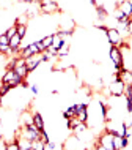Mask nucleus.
Here are the masks:
<instances>
[{
  "instance_id": "obj_1",
  "label": "nucleus",
  "mask_w": 132,
  "mask_h": 150,
  "mask_svg": "<svg viewBox=\"0 0 132 150\" xmlns=\"http://www.w3.org/2000/svg\"><path fill=\"white\" fill-rule=\"evenodd\" d=\"M2 84H6V86H10L11 88H16L19 86H27L25 79H22L21 76L16 73L13 68H6L5 71H3V76H2Z\"/></svg>"
},
{
  "instance_id": "obj_2",
  "label": "nucleus",
  "mask_w": 132,
  "mask_h": 150,
  "mask_svg": "<svg viewBox=\"0 0 132 150\" xmlns=\"http://www.w3.org/2000/svg\"><path fill=\"white\" fill-rule=\"evenodd\" d=\"M94 149H98V150H113V133L104 129L98 137V144L94 145Z\"/></svg>"
},
{
  "instance_id": "obj_3",
  "label": "nucleus",
  "mask_w": 132,
  "mask_h": 150,
  "mask_svg": "<svg viewBox=\"0 0 132 150\" xmlns=\"http://www.w3.org/2000/svg\"><path fill=\"white\" fill-rule=\"evenodd\" d=\"M109 57H110L115 68L124 67V57H123V52L118 46H112V44H109Z\"/></svg>"
},
{
  "instance_id": "obj_4",
  "label": "nucleus",
  "mask_w": 132,
  "mask_h": 150,
  "mask_svg": "<svg viewBox=\"0 0 132 150\" xmlns=\"http://www.w3.org/2000/svg\"><path fill=\"white\" fill-rule=\"evenodd\" d=\"M38 6H39V11L43 14H54V13H58L60 11L57 0H41L38 3Z\"/></svg>"
},
{
  "instance_id": "obj_5",
  "label": "nucleus",
  "mask_w": 132,
  "mask_h": 150,
  "mask_svg": "<svg viewBox=\"0 0 132 150\" xmlns=\"http://www.w3.org/2000/svg\"><path fill=\"white\" fill-rule=\"evenodd\" d=\"M105 36H107L109 44H112V46H119V44L124 41V40H123L121 32H119L118 29H115V27H107Z\"/></svg>"
},
{
  "instance_id": "obj_6",
  "label": "nucleus",
  "mask_w": 132,
  "mask_h": 150,
  "mask_svg": "<svg viewBox=\"0 0 132 150\" xmlns=\"http://www.w3.org/2000/svg\"><path fill=\"white\" fill-rule=\"evenodd\" d=\"M124 90H126V84L121 79H113L109 84V90L107 92L112 96H123L124 95Z\"/></svg>"
},
{
  "instance_id": "obj_7",
  "label": "nucleus",
  "mask_w": 132,
  "mask_h": 150,
  "mask_svg": "<svg viewBox=\"0 0 132 150\" xmlns=\"http://www.w3.org/2000/svg\"><path fill=\"white\" fill-rule=\"evenodd\" d=\"M41 63H44V52H39V54H35V55H31V57L25 59V65H27V68H29L30 73L36 70Z\"/></svg>"
},
{
  "instance_id": "obj_8",
  "label": "nucleus",
  "mask_w": 132,
  "mask_h": 150,
  "mask_svg": "<svg viewBox=\"0 0 132 150\" xmlns=\"http://www.w3.org/2000/svg\"><path fill=\"white\" fill-rule=\"evenodd\" d=\"M39 52H41V51H39L36 41H35V43L27 44V46H22V49H21V52H19V55H21L22 59H29V57H31V55H35V54H39Z\"/></svg>"
},
{
  "instance_id": "obj_9",
  "label": "nucleus",
  "mask_w": 132,
  "mask_h": 150,
  "mask_svg": "<svg viewBox=\"0 0 132 150\" xmlns=\"http://www.w3.org/2000/svg\"><path fill=\"white\" fill-rule=\"evenodd\" d=\"M75 117L80 122L88 123V104L87 103H77L75 104Z\"/></svg>"
},
{
  "instance_id": "obj_10",
  "label": "nucleus",
  "mask_w": 132,
  "mask_h": 150,
  "mask_svg": "<svg viewBox=\"0 0 132 150\" xmlns=\"http://www.w3.org/2000/svg\"><path fill=\"white\" fill-rule=\"evenodd\" d=\"M85 147H87V145L80 144V137L75 136V134H73L71 137H68L66 142L63 144V149H85Z\"/></svg>"
},
{
  "instance_id": "obj_11",
  "label": "nucleus",
  "mask_w": 132,
  "mask_h": 150,
  "mask_svg": "<svg viewBox=\"0 0 132 150\" xmlns=\"http://www.w3.org/2000/svg\"><path fill=\"white\" fill-rule=\"evenodd\" d=\"M129 145V137L127 136H119L113 134V150H123Z\"/></svg>"
},
{
  "instance_id": "obj_12",
  "label": "nucleus",
  "mask_w": 132,
  "mask_h": 150,
  "mask_svg": "<svg viewBox=\"0 0 132 150\" xmlns=\"http://www.w3.org/2000/svg\"><path fill=\"white\" fill-rule=\"evenodd\" d=\"M115 79H121L126 86H132V71L127 68H123L118 74H115Z\"/></svg>"
},
{
  "instance_id": "obj_13",
  "label": "nucleus",
  "mask_w": 132,
  "mask_h": 150,
  "mask_svg": "<svg viewBox=\"0 0 132 150\" xmlns=\"http://www.w3.org/2000/svg\"><path fill=\"white\" fill-rule=\"evenodd\" d=\"M14 137L19 144V150H31V141L25 139V137H21V136H14Z\"/></svg>"
},
{
  "instance_id": "obj_14",
  "label": "nucleus",
  "mask_w": 132,
  "mask_h": 150,
  "mask_svg": "<svg viewBox=\"0 0 132 150\" xmlns=\"http://www.w3.org/2000/svg\"><path fill=\"white\" fill-rule=\"evenodd\" d=\"M33 123H35V127H36L39 131H41V129H46V127H44V119H43V115L39 114V112H36V111L33 112Z\"/></svg>"
},
{
  "instance_id": "obj_15",
  "label": "nucleus",
  "mask_w": 132,
  "mask_h": 150,
  "mask_svg": "<svg viewBox=\"0 0 132 150\" xmlns=\"http://www.w3.org/2000/svg\"><path fill=\"white\" fill-rule=\"evenodd\" d=\"M117 6H118L119 10H121L123 13L127 16V18H131V16H132V5H129V3L126 2V0H123V2H121V3H118Z\"/></svg>"
},
{
  "instance_id": "obj_16",
  "label": "nucleus",
  "mask_w": 132,
  "mask_h": 150,
  "mask_svg": "<svg viewBox=\"0 0 132 150\" xmlns=\"http://www.w3.org/2000/svg\"><path fill=\"white\" fill-rule=\"evenodd\" d=\"M29 123H33V112L24 111L21 115V125H29Z\"/></svg>"
},
{
  "instance_id": "obj_17",
  "label": "nucleus",
  "mask_w": 132,
  "mask_h": 150,
  "mask_svg": "<svg viewBox=\"0 0 132 150\" xmlns=\"http://www.w3.org/2000/svg\"><path fill=\"white\" fill-rule=\"evenodd\" d=\"M63 44H65V40L61 38V35H60L58 32H55V33H54V40H52V46L57 47V49H60Z\"/></svg>"
},
{
  "instance_id": "obj_18",
  "label": "nucleus",
  "mask_w": 132,
  "mask_h": 150,
  "mask_svg": "<svg viewBox=\"0 0 132 150\" xmlns=\"http://www.w3.org/2000/svg\"><path fill=\"white\" fill-rule=\"evenodd\" d=\"M68 55H69V46H68V41H65V44L58 49L57 57L58 59H65V57H68Z\"/></svg>"
},
{
  "instance_id": "obj_19",
  "label": "nucleus",
  "mask_w": 132,
  "mask_h": 150,
  "mask_svg": "<svg viewBox=\"0 0 132 150\" xmlns=\"http://www.w3.org/2000/svg\"><path fill=\"white\" fill-rule=\"evenodd\" d=\"M63 117H65V120L75 117V104H73V106H69L68 109H65V112H63Z\"/></svg>"
},
{
  "instance_id": "obj_20",
  "label": "nucleus",
  "mask_w": 132,
  "mask_h": 150,
  "mask_svg": "<svg viewBox=\"0 0 132 150\" xmlns=\"http://www.w3.org/2000/svg\"><path fill=\"white\" fill-rule=\"evenodd\" d=\"M79 122H80V120H79L77 117H73V119H68V120H66V127H68V129H69V131H74V128L79 125Z\"/></svg>"
},
{
  "instance_id": "obj_21",
  "label": "nucleus",
  "mask_w": 132,
  "mask_h": 150,
  "mask_svg": "<svg viewBox=\"0 0 132 150\" xmlns=\"http://www.w3.org/2000/svg\"><path fill=\"white\" fill-rule=\"evenodd\" d=\"M16 25H27L29 24V14L27 13H24L21 16H17V19H16Z\"/></svg>"
},
{
  "instance_id": "obj_22",
  "label": "nucleus",
  "mask_w": 132,
  "mask_h": 150,
  "mask_svg": "<svg viewBox=\"0 0 132 150\" xmlns=\"http://www.w3.org/2000/svg\"><path fill=\"white\" fill-rule=\"evenodd\" d=\"M39 40H41L43 46L47 49L49 46H52V40H54V33H50V35H46V36H43V38H39Z\"/></svg>"
},
{
  "instance_id": "obj_23",
  "label": "nucleus",
  "mask_w": 132,
  "mask_h": 150,
  "mask_svg": "<svg viewBox=\"0 0 132 150\" xmlns=\"http://www.w3.org/2000/svg\"><path fill=\"white\" fill-rule=\"evenodd\" d=\"M96 13H98L99 19H105L107 18V10L102 5H96Z\"/></svg>"
},
{
  "instance_id": "obj_24",
  "label": "nucleus",
  "mask_w": 132,
  "mask_h": 150,
  "mask_svg": "<svg viewBox=\"0 0 132 150\" xmlns=\"http://www.w3.org/2000/svg\"><path fill=\"white\" fill-rule=\"evenodd\" d=\"M0 54H5V55H13V51H11L10 44H0Z\"/></svg>"
},
{
  "instance_id": "obj_25",
  "label": "nucleus",
  "mask_w": 132,
  "mask_h": 150,
  "mask_svg": "<svg viewBox=\"0 0 132 150\" xmlns=\"http://www.w3.org/2000/svg\"><path fill=\"white\" fill-rule=\"evenodd\" d=\"M31 150H44V142L41 139H36L31 142Z\"/></svg>"
},
{
  "instance_id": "obj_26",
  "label": "nucleus",
  "mask_w": 132,
  "mask_h": 150,
  "mask_svg": "<svg viewBox=\"0 0 132 150\" xmlns=\"http://www.w3.org/2000/svg\"><path fill=\"white\" fill-rule=\"evenodd\" d=\"M113 16H115V19H117V21H123V19H126V18H127V16H126L124 13H123V11L119 10L118 6L115 8V13H113Z\"/></svg>"
},
{
  "instance_id": "obj_27",
  "label": "nucleus",
  "mask_w": 132,
  "mask_h": 150,
  "mask_svg": "<svg viewBox=\"0 0 132 150\" xmlns=\"http://www.w3.org/2000/svg\"><path fill=\"white\" fill-rule=\"evenodd\" d=\"M5 33L8 35V38H11V36H14L16 33H17V25H16V24H14V25L8 27V30L5 32Z\"/></svg>"
},
{
  "instance_id": "obj_28",
  "label": "nucleus",
  "mask_w": 132,
  "mask_h": 150,
  "mask_svg": "<svg viewBox=\"0 0 132 150\" xmlns=\"http://www.w3.org/2000/svg\"><path fill=\"white\" fill-rule=\"evenodd\" d=\"M10 90H11L10 86H6V84H0V95L2 96H5L6 93H10Z\"/></svg>"
},
{
  "instance_id": "obj_29",
  "label": "nucleus",
  "mask_w": 132,
  "mask_h": 150,
  "mask_svg": "<svg viewBox=\"0 0 132 150\" xmlns=\"http://www.w3.org/2000/svg\"><path fill=\"white\" fill-rule=\"evenodd\" d=\"M17 35L21 38H25L27 35V25H17Z\"/></svg>"
},
{
  "instance_id": "obj_30",
  "label": "nucleus",
  "mask_w": 132,
  "mask_h": 150,
  "mask_svg": "<svg viewBox=\"0 0 132 150\" xmlns=\"http://www.w3.org/2000/svg\"><path fill=\"white\" fill-rule=\"evenodd\" d=\"M39 139H41L43 142H47V141H50V137H49V134L46 133V129H41V136H39Z\"/></svg>"
},
{
  "instance_id": "obj_31",
  "label": "nucleus",
  "mask_w": 132,
  "mask_h": 150,
  "mask_svg": "<svg viewBox=\"0 0 132 150\" xmlns=\"http://www.w3.org/2000/svg\"><path fill=\"white\" fill-rule=\"evenodd\" d=\"M0 44H10V38H8L6 33H2V35H0Z\"/></svg>"
},
{
  "instance_id": "obj_32",
  "label": "nucleus",
  "mask_w": 132,
  "mask_h": 150,
  "mask_svg": "<svg viewBox=\"0 0 132 150\" xmlns=\"http://www.w3.org/2000/svg\"><path fill=\"white\" fill-rule=\"evenodd\" d=\"M6 139H3V136H0V150H6Z\"/></svg>"
},
{
  "instance_id": "obj_33",
  "label": "nucleus",
  "mask_w": 132,
  "mask_h": 150,
  "mask_svg": "<svg viewBox=\"0 0 132 150\" xmlns=\"http://www.w3.org/2000/svg\"><path fill=\"white\" fill-rule=\"evenodd\" d=\"M30 90H31V93H33V95H38V86L36 84H33V86H30Z\"/></svg>"
},
{
  "instance_id": "obj_34",
  "label": "nucleus",
  "mask_w": 132,
  "mask_h": 150,
  "mask_svg": "<svg viewBox=\"0 0 132 150\" xmlns=\"http://www.w3.org/2000/svg\"><path fill=\"white\" fill-rule=\"evenodd\" d=\"M126 32H127V35H132V19H129V24H127Z\"/></svg>"
},
{
  "instance_id": "obj_35",
  "label": "nucleus",
  "mask_w": 132,
  "mask_h": 150,
  "mask_svg": "<svg viewBox=\"0 0 132 150\" xmlns=\"http://www.w3.org/2000/svg\"><path fill=\"white\" fill-rule=\"evenodd\" d=\"M90 3H91V5H94V6L98 5V3H96V0H90Z\"/></svg>"
},
{
  "instance_id": "obj_36",
  "label": "nucleus",
  "mask_w": 132,
  "mask_h": 150,
  "mask_svg": "<svg viewBox=\"0 0 132 150\" xmlns=\"http://www.w3.org/2000/svg\"><path fill=\"white\" fill-rule=\"evenodd\" d=\"M22 2H25V3H33V0H22Z\"/></svg>"
},
{
  "instance_id": "obj_37",
  "label": "nucleus",
  "mask_w": 132,
  "mask_h": 150,
  "mask_svg": "<svg viewBox=\"0 0 132 150\" xmlns=\"http://www.w3.org/2000/svg\"><path fill=\"white\" fill-rule=\"evenodd\" d=\"M39 2H41V0H33V3H39Z\"/></svg>"
},
{
  "instance_id": "obj_38",
  "label": "nucleus",
  "mask_w": 132,
  "mask_h": 150,
  "mask_svg": "<svg viewBox=\"0 0 132 150\" xmlns=\"http://www.w3.org/2000/svg\"><path fill=\"white\" fill-rule=\"evenodd\" d=\"M0 70H2V60H0Z\"/></svg>"
},
{
  "instance_id": "obj_39",
  "label": "nucleus",
  "mask_w": 132,
  "mask_h": 150,
  "mask_svg": "<svg viewBox=\"0 0 132 150\" xmlns=\"http://www.w3.org/2000/svg\"><path fill=\"white\" fill-rule=\"evenodd\" d=\"M0 122H2V117H0Z\"/></svg>"
},
{
  "instance_id": "obj_40",
  "label": "nucleus",
  "mask_w": 132,
  "mask_h": 150,
  "mask_svg": "<svg viewBox=\"0 0 132 150\" xmlns=\"http://www.w3.org/2000/svg\"><path fill=\"white\" fill-rule=\"evenodd\" d=\"M131 19H132V16H131Z\"/></svg>"
}]
</instances>
